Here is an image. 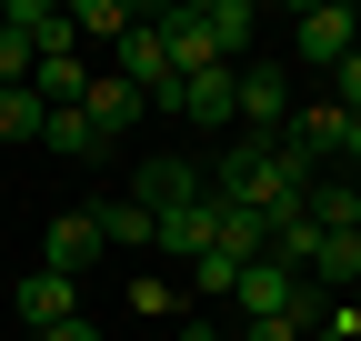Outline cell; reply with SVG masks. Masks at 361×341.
<instances>
[{"instance_id": "obj_1", "label": "cell", "mask_w": 361, "mask_h": 341, "mask_svg": "<svg viewBox=\"0 0 361 341\" xmlns=\"http://www.w3.org/2000/svg\"><path fill=\"white\" fill-rule=\"evenodd\" d=\"M311 181H322V161L291 151V141H231L211 170V201H241L261 211V221H291V211H311Z\"/></svg>"}, {"instance_id": "obj_2", "label": "cell", "mask_w": 361, "mask_h": 341, "mask_svg": "<svg viewBox=\"0 0 361 341\" xmlns=\"http://www.w3.org/2000/svg\"><path fill=\"white\" fill-rule=\"evenodd\" d=\"M291 70L281 61H241V141H281L291 131Z\"/></svg>"}, {"instance_id": "obj_3", "label": "cell", "mask_w": 361, "mask_h": 341, "mask_svg": "<svg viewBox=\"0 0 361 341\" xmlns=\"http://www.w3.org/2000/svg\"><path fill=\"white\" fill-rule=\"evenodd\" d=\"M291 40H301L311 70H341V61L361 51V11H351V0H311V11L291 20Z\"/></svg>"}, {"instance_id": "obj_4", "label": "cell", "mask_w": 361, "mask_h": 341, "mask_svg": "<svg viewBox=\"0 0 361 341\" xmlns=\"http://www.w3.org/2000/svg\"><path fill=\"white\" fill-rule=\"evenodd\" d=\"M171 120H191V131H241V70H191L171 91Z\"/></svg>"}, {"instance_id": "obj_5", "label": "cell", "mask_w": 361, "mask_h": 341, "mask_svg": "<svg viewBox=\"0 0 361 341\" xmlns=\"http://www.w3.org/2000/svg\"><path fill=\"white\" fill-rule=\"evenodd\" d=\"M151 20H161V40H171L180 80H191V70H231V61H221V40H211V0H171V11H151Z\"/></svg>"}, {"instance_id": "obj_6", "label": "cell", "mask_w": 361, "mask_h": 341, "mask_svg": "<svg viewBox=\"0 0 361 341\" xmlns=\"http://www.w3.org/2000/svg\"><path fill=\"white\" fill-rule=\"evenodd\" d=\"M101 251H111V231H101V211H61V221L51 231H40V261H51V271H90V261H101Z\"/></svg>"}, {"instance_id": "obj_7", "label": "cell", "mask_w": 361, "mask_h": 341, "mask_svg": "<svg viewBox=\"0 0 361 341\" xmlns=\"http://www.w3.org/2000/svg\"><path fill=\"white\" fill-rule=\"evenodd\" d=\"M11 311L30 321V331H61V321H80V281L71 271H51V261H40L20 291H11Z\"/></svg>"}, {"instance_id": "obj_8", "label": "cell", "mask_w": 361, "mask_h": 341, "mask_svg": "<svg viewBox=\"0 0 361 341\" xmlns=\"http://www.w3.org/2000/svg\"><path fill=\"white\" fill-rule=\"evenodd\" d=\"M90 80H101V70L80 61V40H61V51H40V70H30V91L51 101V111H80V101H90Z\"/></svg>"}, {"instance_id": "obj_9", "label": "cell", "mask_w": 361, "mask_h": 341, "mask_svg": "<svg viewBox=\"0 0 361 341\" xmlns=\"http://www.w3.org/2000/svg\"><path fill=\"white\" fill-rule=\"evenodd\" d=\"M211 231H221L211 191H201V201H180V211H161V261H180V271H191L201 251H211Z\"/></svg>"}, {"instance_id": "obj_10", "label": "cell", "mask_w": 361, "mask_h": 341, "mask_svg": "<svg viewBox=\"0 0 361 341\" xmlns=\"http://www.w3.org/2000/svg\"><path fill=\"white\" fill-rule=\"evenodd\" d=\"M130 191H141L151 211H180V201H201V191H211V170H191V161L151 151V161H141V181H130Z\"/></svg>"}, {"instance_id": "obj_11", "label": "cell", "mask_w": 361, "mask_h": 341, "mask_svg": "<svg viewBox=\"0 0 361 341\" xmlns=\"http://www.w3.org/2000/svg\"><path fill=\"white\" fill-rule=\"evenodd\" d=\"M80 111H90V131H101V141H121V131H141V111H151V101L130 91L121 70H101V80H90V101H80Z\"/></svg>"}, {"instance_id": "obj_12", "label": "cell", "mask_w": 361, "mask_h": 341, "mask_svg": "<svg viewBox=\"0 0 361 341\" xmlns=\"http://www.w3.org/2000/svg\"><path fill=\"white\" fill-rule=\"evenodd\" d=\"M90 211H101L111 251H161V211H151L141 191H121V201H90Z\"/></svg>"}, {"instance_id": "obj_13", "label": "cell", "mask_w": 361, "mask_h": 341, "mask_svg": "<svg viewBox=\"0 0 361 341\" xmlns=\"http://www.w3.org/2000/svg\"><path fill=\"white\" fill-rule=\"evenodd\" d=\"M130 30H141V11H130V0H71V40H111V51H121Z\"/></svg>"}, {"instance_id": "obj_14", "label": "cell", "mask_w": 361, "mask_h": 341, "mask_svg": "<svg viewBox=\"0 0 361 341\" xmlns=\"http://www.w3.org/2000/svg\"><path fill=\"white\" fill-rule=\"evenodd\" d=\"M311 221H322V231H361V191H351V170H322V181H311Z\"/></svg>"}, {"instance_id": "obj_15", "label": "cell", "mask_w": 361, "mask_h": 341, "mask_svg": "<svg viewBox=\"0 0 361 341\" xmlns=\"http://www.w3.org/2000/svg\"><path fill=\"white\" fill-rule=\"evenodd\" d=\"M40 151H61V161H101L111 141L90 131V111H51V131H40Z\"/></svg>"}, {"instance_id": "obj_16", "label": "cell", "mask_w": 361, "mask_h": 341, "mask_svg": "<svg viewBox=\"0 0 361 341\" xmlns=\"http://www.w3.org/2000/svg\"><path fill=\"white\" fill-rule=\"evenodd\" d=\"M51 131V101L40 91H0V141H40Z\"/></svg>"}, {"instance_id": "obj_17", "label": "cell", "mask_w": 361, "mask_h": 341, "mask_svg": "<svg viewBox=\"0 0 361 341\" xmlns=\"http://www.w3.org/2000/svg\"><path fill=\"white\" fill-rule=\"evenodd\" d=\"M130 311H141V321H161V311H180V291H171V281H141V271H130Z\"/></svg>"}, {"instance_id": "obj_18", "label": "cell", "mask_w": 361, "mask_h": 341, "mask_svg": "<svg viewBox=\"0 0 361 341\" xmlns=\"http://www.w3.org/2000/svg\"><path fill=\"white\" fill-rule=\"evenodd\" d=\"M40 341H101V331H90V321H61V331H40Z\"/></svg>"}, {"instance_id": "obj_19", "label": "cell", "mask_w": 361, "mask_h": 341, "mask_svg": "<svg viewBox=\"0 0 361 341\" xmlns=\"http://www.w3.org/2000/svg\"><path fill=\"white\" fill-rule=\"evenodd\" d=\"M341 170H351V181H361V120H351V141H341Z\"/></svg>"}, {"instance_id": "obj_20", "label": "cell", "mask_w": 361, "mask_h": 341, "mask_svg": "<svg viewBox=\"0 0 361 341\" xmlns=\"http://www.w3.org/2000/svg\"><path fill=\"white\" fill-rule=\"evenodd\" d=\"M341 302H361V291H341Z\"/></svg>"}, {"instance_id": "obj_21", "label": "cell", "mask_w": 361, "mask_h": 341, "mask_svg": "<svg viewBox=\"0 0 361 341\" xmlns=\"http://www.w3.org/2000/svg\"><path fill=\"white\" fill-rule=\"evenodd\" d=\"M351 191H361V181H351Z\"/></svg>"}]
</instances>
